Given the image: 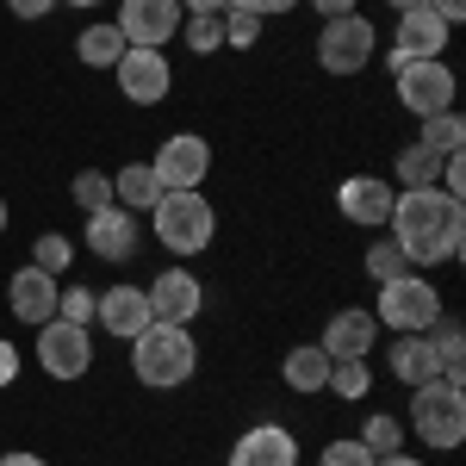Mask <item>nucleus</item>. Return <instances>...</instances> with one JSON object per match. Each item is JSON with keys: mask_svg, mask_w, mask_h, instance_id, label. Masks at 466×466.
I'll use <instances>...</instances> for the list:
<instances>
[{"mask_svg": "<svg viewBox=\"0 0 466 466\" xmlns=\"http://www.w3.org/2000/svg\"><path fill=\"white\" fill-rule=\"evenodd\" d=\"M131 373L149 392H175L199 373V342L187 323H149L144 336H131Z\"/></svg>", "mask_w": 466, "mask_h": 466, "instance_id": "f03ea898", "label": "nucleus"}, {"mask_svg": "<svg viewBox=\"0 0 466 466\" xmlns=\"http://www.w3.org/2000/svg\"><path fill=\"white\" fill-rule=\"evenodd\" d=\"M448 25L435 19L430 6H410V13H398V32H392V50H386V69L398 63H423V56H441L448 50Z\"/></svg>", "mask_w": 466, "mask_h": 466, "instance_id": "4468645a", "label": "nucleus"}, {"mask_svg": "<svg viewBox=\"0 0 466 466\" xmlns=\"http://www.w3.org/2000/svg\"><path fill=\"white\" fill-rule=\"evenodd\" d=\"M56 318H63V323H81V329H94V292H87V287H63V299H56Z\"/></svg>", "mask_w": 466, "mask_h": 466, "instance_id": "72a5a7b5", "label": "nucleus"}, {"mask_svg": "<svg viewBox=\"0 0 466 466\" xmlns=\"http://www.w3.org/2000/svg\"><path fill=\"white\" fill-rule=\"evenodd\" d=\"M13 380H19V349H13V342L0 336V392H6Z\"/></svg>", "mask_w": 466, "mask_h": 466, "instance_id": "58836bf2", "label": "nucleus"}, {"mask_svg": "<svg viewBox=\"0 0 466 466\" xmlns=\"http://www.w3.org/2000/svg\"><path fill=\"white\" fill-rule=\"evenodd\" d=\"M280 380L305 398L323 392V386H329V355H323L318 342H299V349H287V360H280Z\"/></svg>", "mask_w": 466, "mask_h": 466, "instance_id": "412c9836", "label": "nucleus"}, {"mask_svg": "<svg viewBox=\"0 0 466 466\" xmlns=\"http://www.w3.org/2000/svg\"><path fill=\"white\" fill-rule=\"evenodd\" d=\"M423 6H430V13L441 19V25H448V32H454V25L466 19V0H423Z\"/></svg>", "mask_w": 466, "mask_h": 466, "instance_id": "4c0bfd02", "label": "nucleus"}, {"mask_svg": "<svg viewBox=\"0 0 466 466\" xmlns=\"http://www.w3.org/2000/svg\"><path fill=\"white\" fill-rule=\"evenodd\" d=\"M37 367L50 380H81L94 367V336L81 323H63V318L37 323Z\"/></svg>", "mask_w": 466, "mask_h": 466, "instance_id": "9d476101", "label": "nucleus"}, {"mask_svg": "<svg viewBox=\"0 0 466 466\" xmlns=\"http://www.w3.org/2000/svg\"><path fill=\"white\" fill-rule=\"evenodd\" d=\"M380 50V32L360 19V13H342V19H323L318 32V63L329 75H360Z\"/></svg>", "mask_w": 466, "mask_h": 466, "instance_id": "0eeeda50", "label": "nucleus"}, {"mask_svg": "<svg viewBox=\"0 0 466 466\" xmlns=\"http://www.w3.org/2000/svg\"><path fill=\"white\" fill-rule=\"evenodd\" d=\"M230 0H180V13H224Z\"/></svg>", "mask_w": 466, "mask_h": 466, "instance_id": "79ce46f5", "label": "nucleus"}, {"mask_svg": "<svg viewBox=\"0 0 466 466\" xmlns=\"http://www.w3.org/2000/svg\"><path fill=\"white\" fill-rule=\"evenodd\" d=\"M392 81H398V106L410 112V118L448 112V106H454V94H461V81H454V69H448L441 56H423V63H398Z\"/></svg>", "mask_w": 466, "mask_h": 466, "instance_id": "423d86ee", "label": "nucleus"}, {"mask_svg": "<svg viewBox=\"0 0 466 466\" xmlns=\"http://www.w3.org/2000/svg\"><path fill=\"white\" fill-rule=\"evenodd\" d=\"M318 466H373V454L360 448L355 435H342V441H329V448H323V461H318Z\"/></svg>", "mask_w": 466, "mask_h": 466, "instance_id": "f704fd0d", "label": "nucleus"}, {"mask_svg": "<svg viewBox=\"0 0 466 466\" xmlns=\"http://www.w3.org/2000/svg\"><path fill=\"white\" fill-rule=\"evenodd\" d=\"M180 37H187V50H193V56L224 50V13H187V19H180Z\"/></svg>", "mask_w": 466, "mask_h": 466, "instance_id": "bb28decb", "label": "nucleus"}, {"mask_svg": "<svg viewBox=\"0 0 466 466\" xmlns=\"http://www.w3.org/2000/svg\"><path fill=\"white\" fill-rule=\"evenodd\" d=\"M63 6H100V0H63Z\"/></svg>", "mask_w": 466, "mask_h": 466, "instance_id": "49530a36", "label": "nucleus"}, {"mask_svg": "<svg viewBox=\"0 0 466 466\" xmlns=\"http://www.w3.org/2000/svg\"><path fill=\"white\" fill-rule=\"evenodd\" d=\"M63 0H6V13L13 19H44V13H56Z\"/></svg>", "mask_w": 466, "mask_h": 466, "instance_id": "e433bc0d", "label": "nucleus"}, {"mask_svg": "<svg viewBox=\"0 0 466 466\" xmlns=\"http://www.w3.org/2000/svg\"><path fill=\"white\" fill-rule=\"evenodd\" d=\"M0 466H50V461L32 454V448H13V454H0Z\"/></svg>", "mask_w": 466, "mask_h": 466, "instance_id": "a19ab883", "label": "nucleus"}, {"mask_svg": "<svg viewBox=\"0 0 466 466\" xmlns=\"http://www.w3.org/2000/svg\"><path fill=\"white\" fill-rule=\"evenodd\" d=\"M87 249L112 261V268H125V261H137L144 249V230H137V212H125V206H106V212H87V237H81Z\"/></svg>", "mask_w": 466, "mask_h": 466, "instance_id": "ddd939ff", "label": "nucleus"}, {"mask_svg": "<svg viewBox=\"0 0 466 466\" xmlns=\"http://www.w3.org/2000/svg\"><path fill=\"white\" fill-rule=\"evenodd\" d=\"M386 6H398V13H410V6H423V0H386Z\"/></svg>", "mask_w": 466, "mask_h": 466, "instance_id": "c03bdc74", "label": "nucleus"}, {"mask_svg": "<svg viewBox=\"0 0 466 466\" xmlns=\"http://www.w3.org/2000/svg\"><path fill=\"white\" fill-rule=\"evenodd\" d=\"M404 430L417 435V441H430L435 454L461 448L466 441V392H461V380H423V386H410V417H404Z\"/></svg>", "mask_w": 466, "mask_h": 466, "instance_id": "20e7f679", "label": "nucleus"}, {"mask_svg": "<svg viewBox=\"0 0 466 466\" xmlns=\"http://www.w3.org/2000/svg\"><path fill=\"white\" fill-rule=\"evenodd\" d=\"M112 81H118V94H125L131 106H162V100H168V87H175V69H168V56H162V50L125 44V56L112 63Z\"/></svg>", "mask_w": 466, "mask_h": 466, "instance_id": "1a4fd4ad", "label": "nucleus"}, {"mask_svg": "<svg viewBox=\"0 0 466 466\" xmlns=\"http://www.w3.org/2000/svg\"><path fill=\"white\" fill-rule=\"evenodd\" d=\"M56 299H63V287H56V274H44V268H13V280H6V311L19 323H50L56 318Z\"/></svg>", "mask_w": 466, "mask_h": 466, "instance_id": "f3484780", "label": "nucleus"}, {"mask_svg": "<svg viewBox=\"0 0 466 466\" xmlns=\"http://www.w3.org/2000/svg\"><path fill=\"white\" fill-rule=\"evenodd\" d=\"M6 218H13V206H6V193H0V230H6Z\"/></svg>", "mask_w": 466, "mask_h": 466, "instance_id": "a18cd8bd", "label": "nucleus"}, {"mask_svg": "<svg viewBox=\"0 0 466 466\" xmlns=\"http://www.w3.org/2000/svg\"><path fill=\"white\" fill-rule=\"evenodd\" d=\"M404 274H410V255L398 249L392 237H380V243L367 249V280H380V287H386V280H404Z\"/></svg>", "mask_w": 466, "mask_h": 466, "instance_id": "7c9ffc66", "label": "nucleus"}, {"mask_svg": "<svg viewBox=\"0 0 466 466\" xmlns=\"http://www.w3.org/2000/svg\"><path fill=\"white\" fill-rule=\"evenodd\" d=\"M125 44H144V50H162L180 37V0H118V19H112Z\"/></svg>", "mask_w": 466, "mask_h": 466, "instance_id": "f8f14e48", "label": "nucleus"}, {"mask_svg": "<svg viewBox=\"0 0 466 466\" xmlns=\"http://www.w3.org/2000/svg\"><path fill=\"white\" fill-rule=\"evenodd\" d=\"M75 56H81V69H112L125 56V32L100 19V25H87V32L75 37Z\"/></svg>", "mask_w": 466, "mask_h": 466, "instance_id": "b1692460", "label": "nucleus"}, {"mask_svg": "<svg viewBox=\"0 0 466 466\" xmlns=\"http://www.w3.org/2000/svg\"><path fill=\"white\" fill-rule=\"evenodd\" d=\"M149 230H156V243L175 255V261H187V255L212 249L218 212H212V199H206L199 187H187V193H162L156 212H149Z\"/></svg>", "mask_w": 466, "mask_h": 466, "instance_id": "7ed1b4c3", "label": "nucleus"}, {"mask_svg": "<svg viewBox=\"0 0 466 466\" xmlns=\"http://www.w3.org/2000/svg\"><path fill=\"white\" fill-rule=\"evenodd\" d=\"M417 125H423V131H417V144H430L435 156H454V149L466 144V118L454 106H448V112H430V118H417Z\"/></svg>", "mask_w": 466, "mask_h": 466, "instance_id": "393cba45", "label": "nucleus"}, {"mask_svg": "<svg viewBox=\"0 0 466 466\" xmlns=\"http://www.w3.org/2000/svg\"><path fill=\"white\" fill-rule=\"evenodd\" d=\"M149 175L162 180V193H187V187H199V180L212 175V144L199 131H175L149 156Z\"/></svg>", "mask_w": 466, "mask_h": 466, "instance_id": "6e6552de", "label": "nucleus"}, {"mask_svg": "<svg viewBox=\"0 0 466 466\" xmlns=\"http://www.w3.org/2000/svg\"><path fill=\"white\" fill-rule=\"evenodd\" d=\"M323 392H336V398H367L373 392V373H367V360H329V386Z\"/></svg>", "mask_w": 466, "mask_h": 466, "instance_id": "c756f323", "label": "nucleus"}, {"mask_svg": "<svg viewBox=\"0 0 466 466\" xmlns=\"http://www.w3.org/2000/svg\"><path fill=\"white\" fill-rule=\"evenodd\" d=\"M255 37H261V19L243 13V6H224V44L230 50H255Z\"/></svg>", "mask_w": 466, "mask_h": 466, "instance_id": "473e14b6", "label": "nucleus"}, {"mask_svg": "<svg viewBox=\"0 0 466 466\" xmlns=\"http://www.w3.org/2000/svg\"><path fill=\"white\" fill-rule=\"evenodd\" d=\"M355 441L367 448V454H373V461H386V454H398V448H404V423L380 410V417H367V423H360V435H355Z\"/></svg>", "mask_w": 466, "mask_h": 466, "instance_id": "cd10ccee", "label": "nucleus"}, {"mask_svg": "<svg viewBox=\"0 0 466 466\" xmlns=\"http://www.w3.org/2000/svg\"><path fill=\"white\" fill-rule=\"evenodd\" d=\"M373 342H380V323H373V311H367V305H342V311H329L318 349H323L329 360H367V355H373Z\"/></svg>", "mask_w": 466, "mask_h": 466, "instance_id": "dca6fc26", "label": "nucleus"}, {"mask_svg": "<svg viewBox=\"0 0 466 466\" xmlns=\"http://www.w3.org/2000/svg\"><path fill=\"white\" fill-rule=\"evenodd\" d=\"M386 367H392L398 386H423V380H441V360H435L430 336H398L386 349Z\"/></svg>", "mask_w": 466, "mask_h": 466, "instance_id": "aec40b11", "label": "nucleus"}, {"mask_svg": "<svg viewBox=\"0 0 466 466\" xmlns=\"http://www.w3.org/2000/svg\"><path fill=\"white\" fill-rule=\"evenodd\" d=\"M156 199H162V180L149 175V162H125V168L112 175V206H125V212H156Z\"/></svg>", "mask_w": 466, "mask_h": 466, "instance_id": "4be33fe9", "label": "nucleus"}, {"mask_svg": "<svg viewBox=\"0 0 466 466\" xmlns=\"http://www.w3.org/2000/svg\"><path fill=\"white\" fill-rule=\"evenodd\" d=\"M144 299H149V318L156 323H187L193 329V318L206 311V287H199V274H187V268H162L156 280L144 287Z\"/></svg>", "mask_w": 466, "mask_h": 466, "instance_id": "9b49d317", "label": "nucleus"}, {"mask_svg": "<svg viewBox=\"0 0 466 466\" xmlns=\"http://www.w3.org/2000/svg\"><path fill=\"white\" fill-rule=\"evenodd\" d=\"M69 261H75V243L63 237V230H44V237L32 243V268H44V274H56V280L69 274Z\"/></svg>", "mask_w": 466, "mask_h": 466, "instance_id": "2f4dec72", "label": "nucleus"}, {"mask_svg": "<svg viewBox=\"0 0 466 466\" xmlns=\"http://www.w3.org/2000/svg\"><path fill=\"white\" fill-rule=\"evenodd\" d=\"M224 466H299V435L287 423H255L230 441V461Z\"/></svg>", "mask_w": 466, "mask_h": 466, "instance_id": "a211bd4d", "label": "nucleus"}, {"mask_svg": "<svg viewBox=\"0 0 466 466\" xmlns=\"http://www.w3.org/2000/svg\"><path fill=\"white\" fill-rule=\"evenodd\" d=\"M373 466H423V461H417V454H404V448H398V454H386V461H373Z\"/></svg>", "mask_w": 466, "mask_h": 466, "instance_id": "37998d69", "label": "nucleus"}, {"mask_svg": "<svg viewBox=\"0 0 466 466\" xmlns=\"http://www.w3.org/2000/svg\"><path fill=\"white\" fill-rule=\"evenodd\" d=\"M392 168H398V187H435L441 180V156L430 144H404Z\"/></svg>", "mask_w": 466, "mask_h": 466, "instance_id": "a878e982", "label": "nucleus"}, {"mask_svg": "<svg viewBox=\"0 0 466 466\" xmlns=\"http://www.w3.org/2000/svg\"><path fill=\"white\" fill-rule=\"evenodd\" d=\"M94 323L106 329V336H144L149 323V299H144V287H106V292H94Z\"/></svg>", "mask_w": 466, "mask_h": 466, "instance_id": "6ab92c4d", "label": "nucleus"}, {"mask_svg": "<svg viewBox=\"0 0 466 466\" xmlns=\"http://www.w3.org/2000/svg\"><path fill=\"white\" fill-rule=\"evenodd\" d=\"M435 318H441V292H435L417 268H410L404 280H386V287H380V311H373L380 329H392V336H423Z\"/></svg>", "mask_w": 466, "mask_h": 466, "instance_id": "39448f33", "label": "nucleus"}, {"mask_svg": "<svg viewBox=\"0 0 466 466\" xmlns=\"http://www.w3.org/2000/svg\"><path fill=\"white\" fill-rule=\"evenodd\" d=\"M423 336H430L435 360H441V380H461V360H466V323L454 318V311H441V318H435Z\"/></svg>", "mask_w": 466, "mask_h": 466, "instance_id": "5701e85b", "label": "nucleus"}, {"mask_svg": "<svg viewBox=\"0 0 466 466\" xmlns=\"http://www.w3.org/2000/svg\"><path fill=\"white\" fill-rule=\"evenodd\" d=\"M386 230L410 255V268H441V261H461L466 249V212L441 187H398Z\"/></svg>", "mask_w": 466, "mask_h": 466, "instance_id": "f257e3e1", "label": "nucleus"}, {"mask_svg": "<svg viewBox=\"0 0 466 466\" xmlns=\"http://www.w3.org/2000/svg\"><path fill=\"white\" fill-rule=\"evenodd\" d=\"M305 6H318V19H342V13H355V0H305Z\"/></svg>", "mask_w": 466, "mask_h": 466, "instance_id": "ea45409f", "label": "nucleus"}, {"mask_svg": "<svg viewBox=\"0 0 466 466\" xmlns=\"http://www.w3.org/2000/svg\"><path fill=\"white\" fill-rule=\"evenodd\" d=\"M230 6H243L255 19H274V13H292V6H305V0H230Z\"/></svg>", "mask_w": 466, "mask_h": 466, "instance_id": "c9c22d12", "label": "nucleus"}, {"mask_svg": "<svg viewBox=\"0 0 466 466\" xmlns=\"http://www.w3.org/2000/svg\"><path fill=\"white\" fill-rule=\"evenodd\" d=\"M392 199H398V187H386L380 175H349L336 187V212L349 218V224H360V230H386Z\"/></svg>", "mask_w": 466, "mask_h": 466, "instance_id": "2eb2a0df", "label": "nucleus"}, {"mask_svg": "<svg viewBox=\"0 0 466 466\" xmlns=\"http://www.w3.org/2000/svg\"><path fill=\"white\" fill-rule=\"evenodd\" d=\"M69 199L81 206V218L106 212V206H112V175H106V168H81V175L69 180Z\"/></svg>", "mask_w": 466, "mask_h": 466, "instance_id": "c85d7f7f", "label": "nucleus"}]
</instances>
